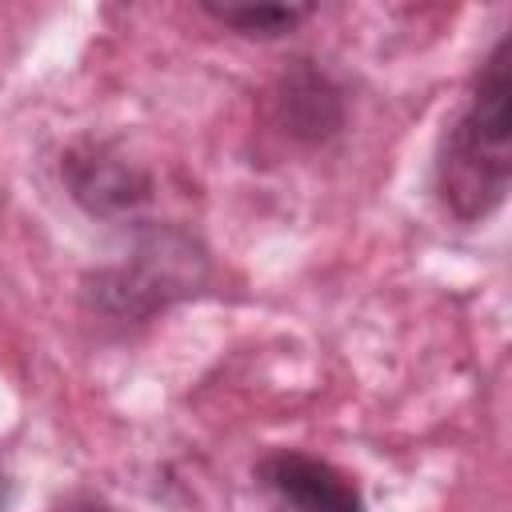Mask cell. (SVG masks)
<instances>
[{"instance_id":"cell-6","label":"cell","mask_w":512,"mask_h":512,"mask_svg":"<svg viewBox=\"0 0 512 512\" xmlns=\"http://www.w3.org/2000/svg\"><path fill=\"white\" fill-rule=\"evenodd\" d=\"M212 20L236 28L240 36H256V40H276L288 36L300 20H308L312 8H296V4H208L204 8Z\"/></svg>"},{"instance_id":"cell-2","label":"cell","mask_w":512,"mask_h":512,"mask_svg":"<svg viewBox=\"0 0 512 512\" xmlns=\"http://www.w3.org/2000/svg\"><path fill=\"white\" fill-rule=\"evenodd\" d=\"M204 280V252L192 236L156 228L144 232L132 248V256L116 268H108L96 280V296L116 316H148L188 292Z\"/></svg>"},{"instance_id":"cell-5","label":"cell","mask_w":512,"mask_h":512,"mask_svg":"<svg viewBox=\"0 0 512 512\" xmlns=\"http://www.w3.org/2000/svg\"><path fill=\"white\" fill-rule=\"evenodd\" d=\"M276 100H280V120L288 124L284 132L292 136L320 140L340 128V92L316 68H296L292 76H284Z\"/></svg>"},{"instance_id":"cell-1","label":"cell","mask_w":512,"mask_h":512,"mask_svg":"<svg viewBox=\"0 0 512 512\" xmlns=\"http://www.w3.org/2000/svg\"><path fill=\"white\" fill-rule=\"evenodd\" d=\"M512 180V72L508 36H500L476 76V88L444 132L436 156V192L456 220L492 216Z\"/></svg>"},{"instance_id":"cell-3","label":"cell","mask_w":512,"mask_h":512,"mask_svg":"<svg viewBox=\"0 0 512 512\" xmlns=\"http://www.w3.org/2000/svg\"><path fill=\"white\" fill-rule=\"evenodd\" d=\"M256 480L272 492L280 512H364L360 488L340 468L308 452H268L256 464Z\"/></svg>"},{"instance_id":"cell-4","label":"cell","mask_w":512,"mask_h":512,"mask_svg":"<svg viewBox=\"0 0 512 512\" xmlns=\"http://www.w3.org/2000/svg\"><path fill=\"white\" fill-rule=\"evenodd\" d=\"M68 184H72V196L88 212H100V216L128 212L140 200H148V176L116 156H104V152L68 156Z\"/></svg>"},{"instance_id":"cell-7","label":"cell","mask_w":512,"mask_h":512,"mask_svg":"<svg viewBox=\"0 0 512 512\" xmlns=\"http://www.w3.org/2000/svg\"><path fill=\"white\" fill-rule=\"evenodd\" d=\"M56 512H112V508H104V504H96V500H72V504L56 508Z\"/></svg>"}]
</instances>
